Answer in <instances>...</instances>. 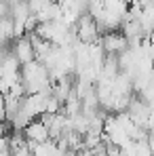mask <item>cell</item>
<instances>
[{"label": "cell", "mask_w": 154, "mask_h": 156, "mask_svg": "<svg viewBox=\"0 0 154 156\" xmlns=\"http://www.w3.org/2000/svg\"><path fill=\"white\" fill-rule=\"evenodd\" d=\"M0 38H2L4 47H9V42L15 40V19L13 17H2L0 19Z\"/></svg>", "instance_id": "obj_5"}, {"label": "cell", "mask_w": 154, "mask_h": 156, "mask_svg": "<svg viewBox=\"0 0 154 156\" xmlns=\"http://www.w3.org/2000/svg\"><path fill=\"white\" fill-rule=\"evenodd\" d=\"M13 53L17 55V59H19V63H21V66L32 63V61H36V59H38V57H36V49H34V44H32L30 36L17 38V40H15V44H13Z\"/></svg>", "instance_id": "obj_3"}, {"label": "cell", "mask_w": 154, "mask_h": 156, "mask_svg": "<svg viewBox=\"0 0 154 156\" xmlns=\"http://www.w3.org/2000/svg\"><path fill=\"white\" fill-rule=\"evenodd\" d=\"M23 135H26L27 141H32V144H45V141L51 139V131H49V127L42 120H32L23 129Z\"/></svg>", "instance_id": "obj_4"}, {"label": "cell", "mask_w": 154, "mask_h": 156, "mask_svg": "<svg viewBox=\"0 0 154 156\" xmlns=\"http://www.w3.org/2000/svg\"><path fill=\"white\" fill-rule=\"evenodd\" d=\"M148 131L154 133V110H152V114H150V120H148Z\"/></svg>", "instance_id": "obj_7"}, {"label": "cell", "mask_w": 154, "mask_h": 156, "mask_svg": "<svg viewBox=\"0 0 154 156\" xmlns=\"http://www.w3.org/2000/svg\"><path fill=\"white\" fill-rule=\"evenodd\" d=\"M148 146H150V150H152V156H154V133H150V137H148Z\"/></svg>", "instance_id": "obj_8"}, {"label": "cell", "mask_w": 154, "mask_h": 156, "mask_svg": "<svg viewBox=\"0 0 154 156\" xmlns=\"http://www.w3.org/2000/svg\"><path fill=\"white\" fill-rule=\"evenodd\" d=\"M102 44L106 53L110 55H120L129 49V38L123 34V32H106L102 36Z\"/></svg>", "instance_id": "obj_2"}, {"label": "cell", "mask_w": 154, "mask_h": 156, "mask_svg": "<svg viewBox=\"0 0 154 156\" xmlns=\"http://www.w3.org/2000/svg\"><path fill=\"white\" fill-rule=\"evenodd\" d=\"M80 112H82V97L78 95L76 89H74V93L63 101V114L72 118V116H76V114H80Z\"/></svg>", "instance_id": "obj_6"}, {"label": "cell", "mask_w": 154, "mask_h": 156, "mask_svg": "<svg viewBox=\"0 0 154 156\" xmlns=\"http://www.w3.org/2000/svg\"><path fill=\"white\" fill-rule=\"evenodd\" d=\"M76 32H78V38H80V42H84V44H95V42H102V27L99 23L87 13V15H82L80 17V21L76 23Z\"/></svg>", "instance_id": "obj_1"}]
</instances>
